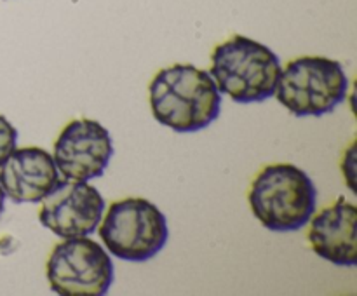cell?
Segmentation results:
<instances>
[{
	"mask_svg": "<svg viewBox=\"0 0 357 296\" xmlns=\"http://www.w3.org/2000/svg\"><path fill=\"white\" fill-rule=\"evenodd\" d=\"M98 226L101 240L114 256L138 263L157 256L169 237L164 212L142 197L112 202Z\"/></svg>",
	"mask_w": 357,
	"mask_h": 296,
	"instance_id": "obj_5",
	"label": "cell"
},
{
	"mask_svg": "<svg viewBox=\"0 0 357 296\" xmlns=\"http://www.w3.org/2000/svg\"><path fill=\"white\" fill-rule=\"evenodd\" d=\"M40 202V223L63 239L91 235L105 212L103 195L87 181L58 180Z\"/></svg>",
	"mask_w": 357,
	"mask_h": 296,
	"instance_id": "obj_7",
	"label": "cell"
},
{
	"mask_svg": "<svg viewBox=\"0 0 357 296\" xmlns=\"http://www.w3.org/2000/svg\"><path fill=\"white\" fill-rule=\"evenodd\" d=\"M149 93L155 120L180 134L201 131L220 115L222 93L209 72L194 65L159 70Z\"/></svg>",
	"mask_w": 357,
	"mask_h": 296,
	"instance_id": "obj_1",
	"label": "cell"
},
{
	"mask_svg": "<svg viewBox=\"0 0 357 296\" xmlns=\"http://www.w3.org/2000/svg\"><path fill=\"white\" fill-rule=\"evenodd\" d=\"M255 218L271 232H295L316 212L317 190L309 174L293 164L265 166L248 194Z\"/></svg>",
	"mask_w": 357,
	"mask_h": 296,
	"instance_id": "obj_2",
	"label": "cell"
},
{
	"mask_svg": "<svg viewBox=\"0 0 357 296\" xmlns=\"http://www.w3.org/2000/svg\"><path fill=\"white\" fill-rule=\"evenodd\" d=\"M47 281L56 295H107L114 282V263L103 246L87 235L65 239L51 251Z\"/></svg>",
	"mask_w": 357,
	"mask_h": 296,
	"instance_id": "obj_6",
	"label": "cell"
},
{
	"mask_svg": "<svg viewBox=\"0 0 357 296\" xmlns=\"http://www.w3.org/2000/svg\"><path fill=\"white\" fill-rule=\"evenodd\" d=\"M114 155L110 132L93 118L68 122L54 141L52 159L65 180L89 181L100 178Z\"/></svg>",
	"mask_w": 357,
	"mask_h": 296,
	"instance_id": "obj_8",
	"label": "cell"
},
{
	"mask_svg": "<svg viewBox=\"0 0 357 296\" xmlns=\"http://www.w3.org/2000/svg\"><path fill=\"white\" fill-rule=\"evenodd\" d=\"M59 180L51 153L38 146L14 148L0 166V187L14 204H37Z\"/></svg>",
	"mask_w": 357,
	"mask_h": 296,
	"instance_id": "obj_9",
	"label": "cell"
},
{
	"mask_svg": "<svg viewBox=\"0 0 357 296\" xmlns=\"http://www.w3.org/2000/svg\"><path fill=\"white\" fill-rule=\"evenodd\" d=\"M3 202H6V194H3L2 187H0V215L3 212Z\"/></svg>",
	"mask_w": 357,
	"mask_h": 296,
	"instance_id": "obj_12",
	"label": "cell"
},
{
	"mask_svg": "<svg viewBox=\"0 0 357 296\" xmlns=\"http://www.w3.org/2000/svg\"><path fill=\"white\" fill-rule=\"evenodd\" d=\"M309 242L314 253L330 263L354 267L357 261L356 221L357 208L345 197H338L316 216H310Z\"/></svg>",
	"mask_w": 357,
	"mask_h": 296,
	"instance_id": "obj_10",
	"label": "cell"
},
{
	"mask_svg": "<svg viewBox=\"0 0 357 296\" xmlns=\"http://www.w3.org/2000/svg\"><path fill=\"white\" fill-rule=\"evenodd\" d=\"M17 141V131L3 115H0V166L14 152Z\"/></svg>",
	"mask_w": 357,
	"mask_h": 296,
	"instance_id": "obj_11",
	"label": "cell"
},
{
	"mask_svg": "<svg viewBox=\"0 0 357 296\" xmlns=\"http://www.w3.org/2000/svg\"><path fill=\"white\" fill-rule=\"evenodd\" d=\"M344 66L324 56H300L279 75L275 98L295 117H321L333 111L347 96Z\"/></svg>",
	"mask_w": 357,
	"mask_h": 296,
	"instance_id": "obj_4",
	"label": "cell"
},
{
	"mask_svg": "<svg viewBox=\"0 0 357 296\" xmlns=\"http://www.w3.org/2000/svg\"><path fill=\"white\" fill-rule=\"evenodd\" d=\"M281 70L272 49L244 35H234L215 47L209 75L220 93L246 104L274 96Z\"/></svg>",
	"mask_w": 357,
	"mask_h": 296,
	"instance_id": "obj_3",
	"label": "cell"
}]
</instances>
